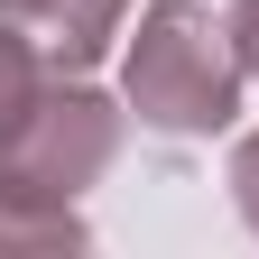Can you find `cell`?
Instances as JSON below:
<instances>
[{
	"label": "cell",
	"instance_id": "cell-1",
	"mask_svg": "<svg viewBox=\"0 0 259 259\" xmlns=\"http://www.w3.org/2000/svg\"><path fill=\"white\" fill-rule=\"evenodd\" d=\"M130 93H139V111L167 120V130H213L232 111V65H222L213 28L194 10H157L148 37H139V65H130Z\"/></svg>",
	"mask_w": 259,
	"mask_h": 259
},
{
	"label": "cell",
	"instance_id": "cell-2",
	"mask_svg": "<svg viewBox=\"0 0 259 259\" xmlns=\"http://www.w3.org/2000/svg\"><path fill=\"white\" fill-rule=\"evenodd\" d=\"M0 10H10L28 37H47V47H65V56H93L120 0H0Z\"/></svg>",
	"mask_w": 259,
	"mask_h": 259
},
{
	"label": "cell",
	"instance_id": "cell-3",
	"mask_svg": "<svg viewBox=\"0 0 259 259\" xmlns=\"http://www.w3.org/2000/svg\"><path fill=\"white\" fill-rule=\"evenodd\" d=\"M19 130H28V56H19V37H0V148Z\"/></svg>",
	"mask_w": 259,
	"mask_h": 259
},
{
	"label": "cell",
	"instance_id": "cell-4",
	"mask_svg": "<svg viewBox=\"0 0 259 259\" xmlns=\"http://www.w3.org/2000/svg\"><path fill=\"white\" fill-rule=\"evenodd\" d=\"M241 47H250V65H259V0L241 10Z\"/></svg>",
	"mask_w": 259,
	"mask_h": 259
}]
</instances>
